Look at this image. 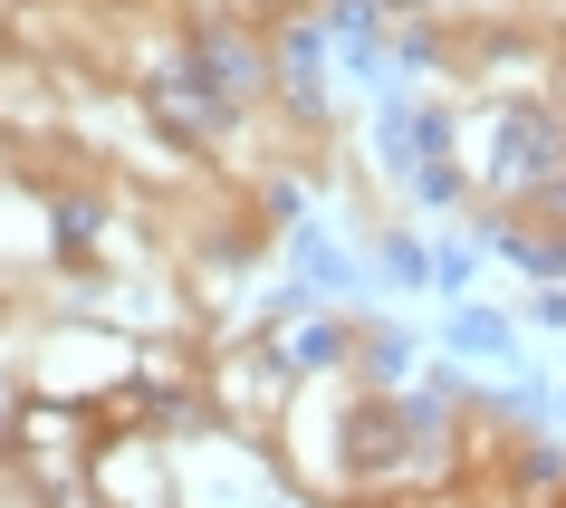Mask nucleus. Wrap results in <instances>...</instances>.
<instances>
[{"label": "nucleus", "instance_id": "f257e3e1", "mask_svg": "<svg viewBox=\"0 0 566 508\" xmlns=\"http://www.w3.org/2000/svg\"><path fill=\"white\" fill-rule=\"evenodd\" d=\"M557 145H566V125L547 116V106H528V96H518V106L500 116V135H490V182H500V192L547 182V173H557Z\"/></svg>", "mask_w": 566, "mask_h": 508}, {"label": "nucleus", "instance_id": "f03ea898", "mask_svg": "<svg viewBox=\"0 0 566 508\" xmlns=\"http://www.w3.org/2000/svg\"><path fill=\"white\" fill-rule=\"evenodd\" d=\"M403 442H413V413H394V403H356V413H346V432H336L346 470H394V461H403Z\"/></svg>", "mask_w": 566, "mask_h": 508}, {"label": "nucleus", "instance_id": "7ed1b4c3", "mask_svg": "<svg viewBox=\"0 0 566 508\" xmlns=\"http://www.w3.org/2000/svg\"><path fill=\"white\" fill-rule=\"evenodd\" d=\"M500 250L537 278V288H557V278H566V240H500Z\"/></svg>", "mask_w": 566, "mask_h": 508}, {"label": "nucleus", "instance_id": "20e7f679", "mask_svg": "<svg viewBox=\"0 0 566 508\" xmlns=\"http://www.w3.org/2000/svg\"><path fill=\"white\" fill-rule=\"evenodd\" d=\"M49 231H59V250L77 260V250L96 240V202H77V192H67V202H49Z\"/></svg>", "mask_w": 566, "mask_h": 508}, {"label": "nucleus", "instance_id": "39448f33", "mask_svg": "<svg viewBox=\"0 0 566 508\" xmlns=\"http://www.w3.org/2000/svg\"><path fill=\"white\" fill-rule=\"evenodd\" d=\"M327 39L346 49V59H365V49H375V0H346V10L327 20Z\"/></svg>", "mask_w": 566, "mask_h": 508}, {"label": "nucleus", "instance_id": "423d86ee", "mask_svg": "<svg viewBox=\"0 0 566 508\" xmlns=\"http://www.w3.org/2000/svg\"><path fill=\"white\" fill-rule=\"evenodd\" d=\"M403 356H413V336H375V346H365V364H375V374H403Z\"/></svg>", "mask_w": 566, "mask_h": 508}, {"label": "nucleus", "instance_id": "0eeeda50", "mask_svg": "<svg viewBox=\"0 0 566 508\" xmlns=\"http://www.w3.org/2000/svg\"><path fill=\"white\" fill-rule=\"evenodd\" d=\"M451 336H461L471 356H500V346H509V336H500V317H461V327H451Z\"/></svg>", "mask_w": 566, "mask_h": 508}, {"label": "nucleus", "instance_id": "6e6552de", "mask_svg": "<svg viewBox=\"0 0 566 508\" xmlns=\"http://www.w3.org/2000/svg\"><path fill=\"white\" fill-rule=\"evenodd\" d=\"M413 192H422V202H451V192H461V182H451L442 163H413Z\"/></svg>", "mask_w": 566, "mask_h": 508}, {"label": "nucleus", "instance_id": "1a4fd4ad", "mask_svg": "<svg viewBox=\"0 0 566 508\" xmlns=\"http://www.w3.org/2000/svg\"><path fill=\"white\" fill-rule=\"evenodd\" d=\"M385 269H394V278H432V269H422V250H413V240H385Z\"/></svg>", "mask_w": 566, "mask_h": 508}, {"label": "nucleus", "instance_id": "9d476101", "mask_svg": "<svg viewBox=\"0 0 566 508\" xmlns=\"http://www.w3.org/2000/svg\"><path fill=\"white\" fill-rule=\"evenodd\" d=\"M336 346H346V336H336V327H307V336H298V364H327Z\"/></svg>", "mask_w": 566, "mask_h": 508}, {"label": "nucleus", "instance_id": "9b49d317", "mask_svg": "<svg viewBox=\"0 0 566 508\" xmlns=\"http://www.w3.org/2000/svg\"><path fill=\"white\" fill-rule=\"evenodd\" d=\"M547 211H557V221H566V182H547Z\"/></svg>", "mask_w": 566, "mask_h": 508}]
</instances>
